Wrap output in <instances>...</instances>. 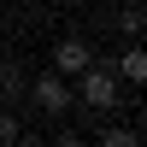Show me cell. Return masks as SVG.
Returning a JSON list of instances; mask_svg holds the SVG:
<instances>
[{
	"instance_id": "cell-1",
	"label": "cell",
	"mask_w": 147,
	"mask_h": 147,
	"mask_svg": "<svg viewBox=\"0 0 147 147\" xmlns=\"http://www.w3.org/2000/svg\"><path fill=\"white\" fill-rule=\"evenodd\" d=\"M77 94H82L88 112H112V106H118V71L112 65H88L77 77Z\"/></svg>"
},
{
	"instance_id": "cell-2",
	"label": "cell",
	"mask_w": 147,
	"mask_h": 147,
	"mask_svg": "<svg viewBox=\"0 0 147 147\" xmlns=\"http://www.w3.org/2000/svg\"><path fill=\"white\" fill-rule=\"evenodd\" d=\"M30 100L41 106V112H71V77H59V71H47V77H35L30 82Z\"/></svg>"
},
{
	"instance_id": "cell-3",
	"label": "cell",
	"mask_w": 147,
	"mask_h": 147,
	"mask_svg": "<svg viewBox=\"0 0 147 147\" xmlns=\"http://www.w3.org/2000/svg\"><path fill=\"white\" fill-rule=\"evenodd\" d=\"M88 65H94V47L82 41V35H65V41L53 47V71L59 77H82Z\"/></svg>"
},
{
	"instance_id": "cell-4",
	"label": "cell",
	"mask_w": 147,
	"mask_h": 147,
	"mask_svg": "<svg viewBox=\"0 0 147 147\" xmlns=\"http://www.w3.org/2000/svg\"><path fill=\"white\" fill-rule=\"evenodd\" d=\"M118 82H147V47H136V41H129L124 47V53H118Z\"/></svg>"
},
{
	"instance_id": "cell-5",
	"label": "cell",
	"mask_w": 147,
	"mask_h": 147,
	"mask_svg": "<svg viewBox=\"0 0 147 147\" xmlns=\"http://www.w3.org/2000/svg\"><path fill=\"white\" fill-rule=\"evenodd\" d=\"M24 94V71L18 65H0V100H18Z\"/></svg>"
},
{
	"instance_id": "cell-6",
	"label": "cell",
	"mask_w": 147,
	"mask_h": 147,
	"mask_svg": "<svg viewBox=\"0 0 147 147\" xmlns=\"http://www.w3.org/2000/svg\"><path fill=\"white\" fill-rule=\"evenodd\" d=\"M100 147H141V136H136V129H124V124H106Z\"/></svg>"
},
{
	"instance_id": "cell-7",
	"label": "cell",
	"mask_w": 147,
	"mask_h": 147,
	"mask_svg": "<svg viewBox=\"0 0 147 147\" xmlns=\"http://www.w3.org/2000/svg\"><path fill=\"white\" fill-rule=\"evenodd\" d=\"M112 24H118L124 35H141V24H147V12H141V6H124V12H118Z\"/></svg>"
},
{
	"instance_id": "cell-8",
	"label": "cell",
	"mask_w": 147,
	"mask_h": 147,
	"mask_svg": "<svg viewBox=\"0 0 147 147\" xmlns=\"http://www.w3.org/2000/svg\"><path fill=\"white\" fill-rule=\"evenodd\" d=\"M12 141H18V118H12V112H0V147H12Z\"/></svg>"
},
{
	"instance_id": "cell-9",
	"label": "cell",
	"mask_w": 147,
	"mask_h": 147,
	"mask_svg": "<svg viewBox=\"0 0 147 147\" xmlns=\"http://www.w3.org/2000/svg\"><path fill=\"white\" fill-rule=\"evenodd\" d=\"M53 147H88V141H82V136H59Z\"/></svg>"
},
{
	"instance_id": "cell-10",
	"label": "cell",
	"mask_w": 147,
	"mask_h": 147,
	"mask_svg": "<svg viewBox=\"0 0 147 147\" xmlns=\"http://www.w3.org/2000/svg\"><path fill=\"white\" fill-rule=\"evenodd\" d=\"M12 147H41V141H35V136H18V141H12Z\"/></svg>"
},
{
	"instance_id": "cell-11",
	"label": "cell",
	"mask_w": 147,
	"mask_h": 147,
	"mask_svg": "<svg viewBox=\"0 0 147 147\" xmlns=\"http://www.w3.org/2000/svg\"><path fill=\"white\" fill-rule=\"evenodd\" d=\"M0 35H6V18H0Z\"/></svg>"
}]
</instances>
